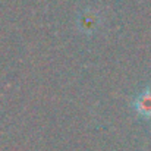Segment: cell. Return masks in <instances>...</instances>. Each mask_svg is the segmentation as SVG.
Returning a JSON list of instances; mask_svg holds the SVG:
<instances>
[{
    "label": "cell",
    "mask_w": 151,
    "mask_h": 151,
    "mask_svg": "<svg viewBox=\"0 0 151 151\" xmlns=\"http://www.w3.org/2000/svg\"><path fill=\"white\" fill-rule=\"evenodd\" d=\"M135 110L145 117L151 116V88H145L135 100Z\"/></svg>",
    "instance_id": "obj_1"
}]
</instances>
